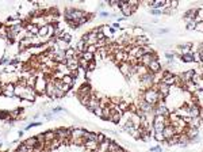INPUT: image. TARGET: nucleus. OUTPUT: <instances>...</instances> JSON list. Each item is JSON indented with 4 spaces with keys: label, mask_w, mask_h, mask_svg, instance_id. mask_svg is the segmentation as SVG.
Listing matches in <instances>:
<instances>
[{
    "label": "nucleus",
    "mask_w": 203,
    "mask_h": 152,
    "mask_svg": "<svg viewBox=\"0 0 203 152\" xmlns=\"http://www.w3.org/2000/svg\"><path fill=\"white\" fill-rule=\"evenodd\" d=\"M142 90H144V88H142ZM144 99H145V102H148L149 105L153 106V107L157 106V103L160 102V97H159V91H157L156 84H154L152 88L144 90Z\"/></svg>",
    "instance_id": "f257e3e1"
},
{
    "label": "nucleus",
    "mask_w": 203,
    "mask_h": 152,
    "mask_svg": "<svg viewBox=\"0 0 203 152\" xmlns=\"http://www.w3.org/2000/svg\"><path fill=\"white\" fill-rule=\"evenodd\" d=\"M167 125H171L169 117H164V115H154L152 120V128L153 132H162Z\"/></svg>",
    "instance_id": "f03ea898"
},
{
    "label": "nucleus",
    "mask_w": 203,
    "mask_h": 152,
    "mask_svg": "<svg viewBox=\"0 0 203 152\" xmlns=\"http://www.w3.org/2000/svg\"><path fill=\"white\" fill-rule=\"evenodd\" d=\"M46 86H47V79L44 73H38L37 75V80H35V84H34V90L37 91L38 95H44L45 91H46Z\"/></svg>",
    "instance_id": "7ed1b4c3"
},
{
    "label": "nucleus",
    "mask_w": 203,
    "mask_h": 152,
    "mask_svg": "<svg viewBox=\"0 0 203 152\" xmlns=\"http://www.w3.org/2000/svg\"><path fill=\"white\" fill-rule=\"evenodd\" d=\"M99 102H100V99L96 97V91H95V92H92V95H91V98H89L88 103L86 105L87 110H89L91 113H94V111L99 107Z\"/></svg>",
    "instance_id": "20e7f679"
},
{
    "label": "nucleus",
    "mask_w": 203,
    "mask_h": 152,
    "mask_svg": "<svg viewBox=\"0 0 203 152\" xmlns=\"http://www.w3.org/2000/svg\"><path fill=\"white\" fill-rule=\"evenodd\" d=\"M118 7L121 8L122 11V15H123V18H129L131 16L134 12L131 11V8L129 7V4H127V1H125V0H121V1H118Z\"/></svg>",
    "instance_id": "39448f33"
},
{
    "label": "nucleus",
    "mask_w": 203,
    "mask_h": 152,
    "mask_svg": "<svg viewBox=\"0 0 203 152\" xmlns=\"http://www.w3.org/2000/svg\"><path fill=\"white\" fill-rule=\"evenodd\" d=\"M81 39H83V41H84V42H86V44L88 45V46H89V45H96V44H97V38H96V34H95V33L92 31V30H91V31H88V33H87V34H84V35H83V38H81Z\"/></svg>",
    "instance_id": "423d86ee"
},
{
    "label": "nucleus",
    "mask_w": 203,
    "mask_h": 152,
    "mask_svg": "<svg viewBox=\"0 0 203 152\" xmlns=\"http://www.w3.org/2000/svg\"><path fill=\"white\" fill-rule=\"evenodd\" d=\"M154 60H159V54H157V53H153V54H145L144 57H141V59L138 60V61L141 65H144V67L148 68V65H149L152 61H154Z\"/></svg>",
    "instance_id": "0eeeda50"
},
{
    "label": "nucleus",
    "mask_w": 203,
    "mask_h": 152,
    "mask_svg": "<svg viewBox=\"0 0 203 152\" xmlns=\"http://www.w3.org/2000/svg\"><path fill=\"white\" fill-rule=\"evenodd\" d=\"M118 69H119V72H121L122 75L126 77V79L131 77V76H130V69H131V65H130L129 61H125V63L118 64Z\"/></svg>",
    "instance_id": "6e6552de"
},
{
    "label": "nucleus",
    "mask_w": 203,
    "mask_h": 152,
    "mask_svg": "<svg viewBox=\"0 0 203 152\" xmlns=\"http://www.w3.org/2000/svg\"><path fill=\"white\" fill-rule=\"evenodd\" d=\"M161 69H162V65H161V63H160V60H154V61H152L149 65H148V71L154 73V75L160 73Z\"/></svg>",
    "instance_id": "1a4fd4ad"
},
{
    "label": "nucleus",
    "mask_w": 203,
    "mask_h": 152,
    "mask_svg": "<svg viewBox=\"0 0 203 152\" xmlns=\"http://www.w3.org/2000/svg\"><path fill=\"white\" fill-rule=\"evenodd\" d=\"M14 91H15V86L12 84V83H7V84H4L3 88H1V94H3L4 97H8V98L15 95Z\"/></svg>",
    "instance_id": "9d476101"
},
{
    "label": "nucleus",
    "mask_w": 203,
    "mask_h": 152,
    "mask_svg": "<svg viewBox=\"0 0 203 152\" xmlns=\"http://www.w3.org/2000/svg\"><path fill=\"white\" fill-rule=\"evenodd\" d=\"M196 75V72H195L194 69H188V71H185V72H182V73H179V76L182 77V80L184 83H187V82H191L192 79H194V76Z\"/></svg>",
    "instance_id": "9b49d317"
},
{
    "label": "nucleus",
    "mask_w": 203,
    "mask_h": 152,
    "mask_svg": "<svg viewBox=\"0 0 203 152\" xmlns=\"http://www.w3.org/2000/svg\"><path fill=\"white\" fill-rule=\"evenodd\" d=\"M162 135H164L165 140H169V139H172L175 135H176V130H175V128L172 126V124H171V125L165 126L164 130H162Z\"/></svg>",
    "instance_id": "f8f14e48"
},
{
    "label": "nucleus",
    "mask_w": 203,
    "mask_h": 152,
    "mask_svg": "<svg viewBox=\"0 0 203 152\" xmlns=\"http://www.w3.org/2000/svg\"><path fill=\"white\" fill-rule=\"evenodd\" d=\"M86 129H80V128H77V129H73L72 128V143H73L75 140H79V139H83V136H84V133H86Z\"/></svg>",
    "instance_id": "ddd939ff"
},
{
    "label": "nucleus",
    "mask_w": 203,
    "mask_h": 152,
    "mask_svg": "<svg viewBox=\"0 0 203 152\" xmlns=\"http://www.w3.org/2000/svg\"><path fill=\"white\" fill-rule=\"evenodd\" d=\"M65 65L68 67V69H69V71H76V69H79V59H77V57H75V59L66 60Z\"/></svg>",
    "instance_id": "4468645a"
},
{
    "label": "nucleus",
    "mask_w": 203,
    "mask_h": 152,
    "mask_svg": "<svg viewBox=\"0 0 203 152\" xmlns=\"http://www.w3.org/2000/svg\"><path fill=\"white\" fill-rule=\"evenodd\" d=\"M83 140H84V143H87V141H97V132L87 130L84 133V136H83Z\"/></svg>",
    "instance_id": "2eb2a0df"
},
{
    "label": "nucleus",
    "mask_w": 203,
    "mask_h": 152,
    "mask_svg": "<svg viewBox=\"0 0 203 152\" xmlns=\"http://www.w3.org/2000/svg\"><path fill=\"white\" fill-rule=\"evenodd\" d=\"M84 148L88 152H96V149L99 148V143L97 141H87V143H84Z\"/></svg>",
    "instance_id": "dca6fc26"
},
{
    "label": "nucleus",
    "mask_w": 203,
    "mask_h": 152,
    "mask_svg": "<svg viewBox=\"0 0 203 152\" xmlns=\"http://www.w3.org/2000/svg\"><path fill=\"white\" fill-rule=\"evenodd\" d=\"M57 136H56V132L54 130H47L44 133V141L45 143H52L53 140H56Z\"/></svg>",
    "instance_id": "f3484780"
},
{
    "label": "nucleus",
    "mask_w": 203,
    "mask_h": 152,
    "mask_svg": "<svg viewBox=\"0 0 203 152\" xmlns=\"http://www.w3.org/2000/svg\"><path fill=\"white\" fill-rule=\"evenodd\" d=\"M23 143L26 144L27 147H31V148H35V147H38L39 144H41L39 143V140L37 139V136H34V137H29L27 140H24Z\"/></svg>",
    "instance_id": "a211bd4d"
},
{
    "label": "nucleus",
    "mask_w": 203,
    "mask_h": 152,
    "mask_svg": "<svg viewBox=\"0 0 203 152\" xmlns=\"http://www.w3.org/2000/svg\"><path fill=\"white\" fill-rule=\"evenodd\" d=\"M122 115H123V113H121V111H115V113H111V117H110V121H111L112 124H119L122 121Z\"/></svg>",
    "instance_id": "6ab92c4d"
},
{
    "label": "nucleus",
    "mask_w": 203,
    "mask_h": 152,
    "mask_svg": "<svg viewBox=\"0 0 203 152\" xmlns=\"http://www.w3.org/2000/svg\"><path fill=\"white\" fill-rule=\"evenodd\" d=\"M180 60H182L183 63H185V64H188V63H194V52L182 54L180 56Z\"/></svg>",
    "instance_id": "aec40b11"
},
{
    "label": "nucleus",
    "mask_w": 203,
    "mask_h": 152,
    "mask_svg": "<svg viewBox=\"0 0 203 152\" xmlns=\"http://www.w3.org/2000/svg\"><path fill=\"white\" fill-rule=\"evenodd\" d=\"M180 143V135H175L172 139H169V140L165 141V144H167L168 147H173V145H179Z\"/></svg>",
    "instance_id": "412c9836"
},
{
    "label": "nucleus",
    "mask_w": 203,
    "mask_h": 152,
    "mask_svg": "<svg viewBox=\"0 0 203 152\" xmlns=\"http://www.w3.org/2000/svg\"><path fill=\"white\" fill-rule=\"evenodd\" d=\"M76 54H77V50L75 49V48H69V49H66L65 50V59L66 60H71V59H75L76 57Z\"/></svg>",
    "instance_id": "4be33fe9"
},
{
    "label": "nucleus",
    "mask_w": 203,
    "mask_h": 152,
    "mask_svg": "<svg viewBox=\"0 0 203 152\" xmlns=\"http://www.w3.org/2000/svg\"><path fill=\"white\" fill-rule=\"evenodd\" d=\"M62 83L64 84H68V86H71V87H73L75 86V83H76V80L72 77L71 75H65L64 77H62Z\"/></svg>",
    "instance_id": "5701e85b"
},
{
    "label": "nucleus",
    "mask_w": 203,
    "mask_h": 152,
    "mask_svg": "<svg viewBox=\"0 0 203 152\" xmlns=\"http://www.w3.org/2000/svg\"><path fill=\"white\" fill-rule=\"evenodd\" d=\"M121 148H122V147L119 145V143L111 140V143H110V145H109V152H118Z\"/></svg>",
    "instance_id": "b1692460"
},
{
    "label": "nucleus",
    "mask_w": 203,
    "mask_h": 152,
    "mask_svg": "<svg viewBox=\"0 0 203 152\" xmlns=\"http://www.w3.org/2000/svg\"><path fill=\"white\" fill-rule=\"evenodd\" d=\"M202 122L203 121L200 120V117H198V118H192V121H191V124H190V128H194V129H199V126L202 125Z\"/></svg>",
    "instance_id": "393cba45"
},
{
    "label": "nucleus",
    "mask_w": 203,
    "mask_h": 152,
    "mask_svg": "<svg viewBox=\"0 0 203 152\" xmlns=\"http://www.w3.org/2000/svg\"><path fill=\"white\" fill-rule=\"evenodd\" d=\"M38 37H39V38H46V37H49V27H47V26L41 27V29H39V33H38ZM49 38H50V37H49Z\"/></svg>",
    "instance_id": "a878e982"
},
{
    "label": "nucleus",
    "mask_w": 203,
    "mask_h": 152,
    "mask_svg": "<svg viewBox=\"0 0 203 152\" xmlns=\"http://www.w3.org/2000/svg\"><path fill=\"white\" fill-rule=\"evenodd\" d=\"M153 139L157 141V143H165V141H167L164 137V135H162V132H154Z\"/></svg>",
    "instance_id": "bb28decb"
},
{
    "label": "nucleus",
    "mask_w": 203,
    "mask_h": 152,
    "mask_svg": "<svg viewBox=\"0 0 203 152\" xmlns=\"http://www.w3.org/2000/svg\"><path fill=\"white\" fill-rule=\"evenodd\" d=\"M127 4H129V7L131 8L133 12H135L138 10V7L141 6V3H140V1H135V0H130V1H127Z\"/></svg>",
    "instance_id": "cd10ccee"
},
{
    "label": "nucleus",
    "mask_w": 203,
    "mask_h": 152,
    "mask_svg": "<svg viewBox=\"0 0 203 152\" xmlns=\"http://www.w3.org/2000/svg\"><path fill=\"white\" fill-rule=\"evenodd\" d=\"M58 38H61L62 41H65V42H68V44H69V42H71V39H72V35L69 34V33L62 31V33H61V35H60Z\"/></svg>",
    "instance_id": "c85d7f7f"
},
{
    "label": "nucleus",
    "mask_w": 203,
    "mask_h": 152,
    "mask_svg": "<svg viewBox=\"0 0 203 152\" xmlns=\"http://www.w3.org/2000/svg\"><path fill=\"white\" fill-rule=\"evenodd\" d=\"M81 57H83L84 60H86V61H88V63H91L92 60H95V54H91V53H88V52L83 53Z\"/></svg>",
    "instance_id": "c756f323"
},
{
    "label": "nucleus",
    "mask_w": 203,
    "mask_h": 152,
    "mask_svg": "<svg viewBox=\"0 0 203 152\" xmlns=\"http://www.w3.org/2000/svg\"><path fill=\"white\" fill-rule=\"evenodd\" d=\"M149 14H150V15H153V16H161V15H162V10L152 8V10H149Z\"/></svg>",
    "instance_id": "7c9ffc66"
},
{
    "label": "nucleus",
    "mask_w": 203,
    "mask_h": 152,
    "mask_svg": "<svg viewBox=\"0 0 203 152\" xmlns=\"http://www.w3.org/2000/svg\"><path fill=\"white\" fill-rule=\"evenodd\" d=\"M122 98L121 97H112V98H110V102L112 103V105H117V106H119V103L122 102Z\"/></svg>",
    "instance_id": "2f4dec72"
},
{
    "label": "nucleus",
    "mask_w": 203,
    "mask_h": 152,
    "mask_svg": "<svg viewBox=\"0 0 203 152\" xmlns=\"http://www.w3.org/2000/svg\"><path fill=\"white\" fill-rule=\"evenodd\" d=\"M87 52L91 53V54H95V56H96V53H97V46H96V45H89V46L87 48Z\"/></svg>",
    "instance_id": "473e14b6"
},
{
    "label": "nucleus",
    "mask_w": 203,
    "mask_h": 152,
    "mask_svg": "<svg viewBox=\"0 0 203 152\" xmlns=\"http://www.w3.org/2000/svg\"><path fill=\"white\" fill-rule=\"evenodd\" d=\"M65 97V92L62 90H58V88H56V91H54V98H57V99H60V98H64Z\"/></svg>",
    "instance_id": "72a5a7b5"
},
{
    "label": "nucleus",
    "mask_w": 203,
    "mask_h": 152,
    "mask_svg": "<svg viewBox=\"0 0 203 152\" xmlns=\"http://www.w3.org/2000/svg\"><path fill=\"white\" fill-rule=\"evenodd\" d=\"M173 12H175V10H172L171 7H165V8H162V15H173Z\"/></svg>",
    "instance_id": "f704fd0d"
},
{
    "label": "nucleus",
    "mask_w": 203,
    "mask_h": 152,
    "mask_svg": "<svg viewBox=\"0 0 203 152\" xmlns=\"http://www.w3.org/2000/svg\"><path fill=\"white\" fill-rule=\"evenodd\" d=\"M95 68H96V61H95V60H92L91 63H88V68H87V72H92V71H95Z\"/></svg>",
    "instance_id": "c9c22d12"
},
{
    "label": "nucleus",
    "mask_w": 203,
    "mask_h": 152,
    "mask_svg": "<svg viewBox=\"0 0 203 152\" xmlns=\"http://www.w3.org/2000/svg\"><path fill=\"white\" fill-rule=\"evenodd\" d=\"M94 114L96 115V117H99V118H102V120H103V109H102V107H97L96 110L94 111Z\"/></svg>",
    "instance_id": "e433bc0d"
},
{
    "label": "nucleus",
    "mask_w": 203,
    "mask_h": 152,
    "mask_svg": "<svg viewBox=\"0 0 203 152\" xmlns=\"http://www.w3.org/2000/svg\"><path fill=\"white\" fill-rule=\"evenodd\" d=\"M195 27H196V22L195 21H192V22H190V23L185 25V29L187 30H195Z\"/></svg>",
    "instance_id": "4c0bfd02"
},
{
    "label": "nucleus",
    "mask_w": 203,
    "mask_h": 152,
    "mask_svg": "<svg viewBox=\"0 0 203 152\" xmlns=\"http://www.w3.org/2000/svg\"><path fill=\"white\" fill-rule=\"evenodd\" d=\"M169 7H171L172 10H176L177 7H179V1H177V0H172V1H169Z\"/></svg>",
    "instance_id": "58836bf2"
},
{
    "label": "nucleus",
    "mask_w": 203,
    "mask_h": 152,
    "mask_svg": "<svg viewBox=\"0 0 203 152\" xmlns=\"http://www.w3.org/2000/svg\"><path fill=\"white\" fill-rule=\"evenodd\" d=\"M194 63H202L200 61V53L199 52H194Z\"/></svg>",
    "instance_id": "ea45409f"
},
{
    "label": "nucleus",
    "mask_w": 203,
    "mask_h": 152,
    "mask_svg": "<svg viewBox=\"0 0 203 152\" xmlns=\"http://www.w3.org/2000/svg\"><path fill=\"white\" fill-rule=\"evenodd\" d=\"M79 72H80V68H79V69H76V71H71V73H69V75H71L72 77L76 80L77 77H79Z\"/></svg>",
    "instance_id": "a19ab883"
},
{
    "label": "nucleus",
    "mask_w": 203,
    "mask_h": 152,
    "mask_svg": "<svg viewBox=\"0 0 203 152\" xmlns=\"http://www.w3.org/2000/svg\"><path fill=\"white\" fill-rule=\"evenodd\" d=\"M106 139H107V137L103 135V133H97V143H99V144H100V143H103V141L106 140Z\"/></svg>",
    "instance_id": "79ce46f5"
},
{
    "label": "nucleus",
    "mask_w": 203,
    "mask_h": 152,
    "mask_svg": "<svg viewBox=\"0 0 203 152\" xmlns=\"http://www.w3.org/2000/svg\"><path fill=\"white\" fill-rule=\"evenodd\" d=\"M195 30L199 33H203V21L199 22V23H196V27H195Z\"/></svg>",
    "instance_id": "37998d69"
},
{
    "label": "nucleus",
    "mask_w": 203,
    "mask_h": 152,
    "mask_svg": "<svg viewBox=\"0 0 203 152\" xmlns=\"http://www.w3.org/2000/svg\"><path fill=\"white\" fill-rule=\"evenodd\" d=\"M150 152H162V148L159 144V145H156V147H152V148H150Z\"/></svg>",
    "instance_id": "c03bdc74"
},
{
    "label": "nucleus",
    "mask_w": 203,
    "mask_h": 152,
    "mask_svg": "<svg viewBox=\"0 0 203 152\" xmlns=\"http://www.w3.org/2000/svg\"><path fill=\"white\" fill-rule=\"evenodd\" d=\"M41 125V122H32V124H29L27 125V129H30V128H35V126H39Z\"/></svg>",
    "instance_id": "a18cd8bd"
},
{
    "label": "nucleus",
    "mask_w": 203,
    "mask_h": 152,
    "mask_svg": "<svg viewBox=\"0 0 203 152\" xmlns=\"http://www.w3.org/2000/svg\"><path fill=\"white\" fill-rule=\"evenodd\" d=\"M64 109L62 107H54L53 110H52V114H57V113H60V111H62Z\"/></svg>",
    "instance_id": "49530a36"
},
{
    "label": "nucleus",
    "mask_w": 203,
    "mask_h": 152,
    "mask_svg": "<svg viewBox=\"0 0 203 152\" xmlns=\"http://www.w3.org/2000/svg\"><path fill=\"white\" fill-rule=\"evenodd\" d=\"M100 16H103V18L106 16L107 18V16H110V14H109V12H106V11H103V12H100Z\"/></svg>",
    "instance_id": "de8ad7c7"
},
{
    "label": "nucleus",
    "mask_w": 203,
    "mask_h": 152,
    "mask_svg": "<svg viewBox=\"0 0 203 152\" xmlns=\"http://www.w3.org/2000/svg\"><path fill=\"white\" fill-rule=\"evenodd\" d=\"M198 52H199V53H200V61H202V64H203V50L198 49Z\"/></svg>",
    "instance_id": "09e8293b"
},
{
    "label": "nucleus",
    "mask_w": 203,
    "mask_h": 152,
    "mask_svg": "<svg viewBox=\"0 0 203 152\" xmlns=\"http://www.w3.org/2000/svg\"><path fill=\"white\" fill-rule=\"evenodd\" d=\"M159 33H160V34H164V33H168V29H160V30H159Z\"/></svg>",
    "instance_id": "8fccbe9b"
},
{
    "label": "nucleus",
    "mask_w": 203,
    "mask_h": 152,
    "mask_svg": "<svg viewBox=\"0 0 203 152\" xmlns=\"http://www.w3.org/2000/svg\"><path fill=\"white\" fill-rule=\"evenodd\" d=\"M112 29H119V23H118V22H117V23H114V25H112Z\"/></svg>",
    "instance_id": "3c124183"
},
{
    "label": "nucleus",
    "mask_w": 203,
    "mask_h": 152,
    "mask_svg": "<svg viewBox=\"0 0 203 152\" xmlns=\"http://www.w3.org/2000/svg\"><path fill=\"white\" fill-rule=\"evenodd\" d=\"M1 27H3V25H1V23H0V29H1Z\"/></svg>",
    "instance_id": "603ef678"
}]
</instances>
